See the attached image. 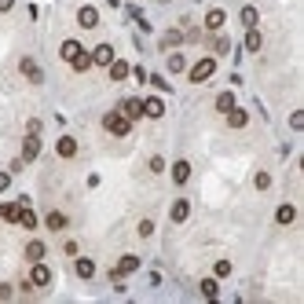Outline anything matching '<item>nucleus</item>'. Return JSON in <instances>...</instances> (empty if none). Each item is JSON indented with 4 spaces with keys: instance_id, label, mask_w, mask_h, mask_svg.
<instances>
[{
    "instance_id": "nucleus-1",
    "label": "nucleus",
    "mask_w": 304,
    "mask_h": 304,
    "mask_svg": "<svg viewBox=\"0 0 304 304\" xmlns=\"http://www.w3.org/2000/svg\"><path fill=\"white\" fill-rule=\"evenodd\" d=\"M103 125H106V132H110V136H128L132 121L121 114V110H114V114H106V117H103Z\"/></svg>"
},
{
    "instance_id": "nucleus-2",
    "label": "nucleus",
    "mask_w": 304,
    "mask_h": 304,
    "mask_svg": "<svg viewBox=\"0 0 304 304\" xmlns=\"http://www.w3.org/2000/svg\"><path fill=\"white\" fill-rule=\"evenodd\" d=\"M212 70H216V59H198V63L191 66V81H205V77H212Z\"/></svg>"
},
{
    "instance_id": "nucleus-3",
    "label": "nucleus",
    "mask_w": 304,
    "mask_h": 304,
    "mask_svg": "<svg viewBox=\"0 0 304 304\" xmlns=\"http://www.w3.org/2000/svg\"><path fill=\"white\" fill-rule=\"evenodd\" d=\"M110 63H114V48L110 44H99L92 52V66H110Z\"/></svg>"
},
{
    "instance_id": "nucleus-4",
    "label": "nucleus",
    "mask_w": 304,
    "mask_h": 304,
    "mask_svg": "<svg viewBox=\"0 0 304 304\" xmlns=\"http://www.w3.org/2000/svg\"><path fill=\"white\" fill-rule=\"evenodd\" d=\"M29 282H33V286H48V282H52V271L44 268L40 260H33V271H29Z\"/></svg>"
},
{
    "instance_id": "nucleus-5",
    "label": "nucleus",
    "mask_w": 304,
    "mask_h": 304,
    "mask_svg": "<svg viewBox=\"0 0 304 304\" xmlns=\"http://www.w3.org/2000/svg\"><path fill=\"white\" fill-rule=\"evenodd\" d=\"M37 154H40V140H37L33 132H29V136H26V143H22V161H33Z\"/></svg>"
},
{
    "instance_id": "nucleus-6",
    "label": "nucleus",
    "mask_w": 304,
    "mask_h": 304,
    "mask_svg": "<svg viewBox=\"0 0 304 304\" xmlns=\"http://www.w3.org/2000/svg\"><path fill=\"white\" fill-rule=\"evenodd\" d=\"M227 125H231V128H246V125H249V114L231 106V110H227Z\"/></svg>"
},
{
    "instance_id": "nucleus-7",
    "label": "nucleus",
    "mask_w": 304,
    "mask_h": 304,
    "mask_svg": "<svg viewBox=\"0 0 304 304\" xmlns=\"http://www.w3.org/2000/svg\"><path fill=\"white\" fill-rule=\"evenodd\" d=\"M55 150H59V158H73V154H77V140H70V136H63V140L55 143Z\"/></svg>"
},
{
    "instance_id": "nucleus-8",
    "label": "nucleus",
    "mask_w": 304,
    "mask_h": 304,
    "mask_svg": "<svg viewBox=\"0 0 304 304\" xmlns=\"http://www.w3.org/2000/svg\"><path fill=\"white\" fill-rule=\"evenodd\" d=\"M22 73H26V77L33 81V84H40V81H44V73H40V66L33 63V59H22Z\"/></svg>"
},
{
    "instance_id": "nucleus-9",
    "label": "nucleus",
    "mask_w": 304,
    "mask_h": 304,
    "mask_svg": "<svg viewBox=\"0 0 304 304\" xmlns=\"http://www.w3.org/2000/svg\"><path fill=\"white\" fill-rule=\"evenodd\" d=\"M121 114H125L128 121H136V117L143 114V103L140 99H125V103H121Z\"/></svg>"
},
{
    "instance_id": "nucleus-10",
    "label": "nucleus",
    "mask_w": 304,
    "mask_h": 304,
    "mask_svg": "<svg viewBox=\"0 0 304 304\" xmlns=\"http://www.w3.org/2000/svg\"><path fill=\"white\" fill-rule=\"evenodd\" d=\"M19 212H22V202H19V205L4 202V205H0V220H8V224H19Z\"/></svg>"
},
{
    "instance_id": "nucleus-11",
    "label": "nucleus",
    "mask_w": 304,
    "mask_h": 304,
    "mask_svg": "<svg viewBox=\"0 0 304 304\" xmlns=\"http://www.w3.org/2000/svg\"><path fill=\"white\" fill-rule=\"evenodd\" d=\"M77 22H81L84 29H92V26L99 22V11H96V8H81V11H77Z\"/></svg>"
},
{
    "instance_id": "nucleus-12",
    "label": "nucleus",
    "mask_w": 304,
    "mask_h": 304,
    "mask_svg": "<svg viewBox=\"0 0 304 304\" xmlns=\"http://www.w3.org/2000/svg\"><path fill=\"white\" fill-rule=\"evenodd\" d=\"M59 55H63L66 63H73V59L81 55V44H77V40H63V48H59Z\"/></svg>"
},
{
    "instance_id": "nucleus-13",
    "label": "nucleus",
    "mask_w": 304,
    "mask_h": 304,
    "mask_svg": "<svg viewBox=\"0 0 304 304\" xmlns=\"http://www.w3.org/2000/svg\"><path fill=\"white\" fill-rule=\"evenodd\" d=\"M136 268H140V260H136V256H121V264H117L114 275H117V279H121V275H132Z\"/></svg>"
},
{
    "instance_id": "nucleus-14",
    "label": "nucleus",
    "mask_w": 304,
    "mask_h": 304,
    "mask_svg": "<svg viewBox=\"0 0 304 304\" xmlns=\"http://www.w3.org/2000/svg\"><path fill=\"white\" fill-rule=\"evenodd\" d=\"M172 180H176V184H187V180H191V165L187 161H176L172 165Z\"/></svg>"
},
{
    "instance_id": "nucleus-15",
    "label": "nucleus",
    "mask_w": 304,
    "mask_h": 304,
    "mask_svg": "<svg viewBox=\"0 0 304 304\" xmlns=\"http://www.w3.org/2000/svg\"><path fill=\"white\" fill-rule=\"evenodd\" d=\"M143 114H147V117H161V114H165V103H161V99H147V103H143Z\"/></svg>"
},
{
    "instance_id": "nucleus-16",
    "label": "nucleus",
    "mask_w": 304,
    "mask_h": 304,
    "mask_svg": "<svg viewBox=\"0 0 304 304\" xmlns=\"http://www.w3.org/2000/svg\"><path fill=\"white\" fill-rule=\"evenodd\" d=\"M26 260L33 264V260H44V242H29L26 246Z\"/></svg>"
},
{
    "instance_id": "nucleus-17",
    "label": "nucleus",
    "mask_w": 304,
    "mask_h": 304,
    "mask_svg": "<svg viewBox=\"0 0 304 304\" xmlns=\"http://www.w3.org/2000/svg\"><path fill=\"white\" fill-rule=\"evenodd\" d=\"M275 220H279V224H293V220H297V209H293V205H279Z\"/></svg>"
},
{
    "instance_id": "nucleus-18",
    "label": "nucleus",
    "mask_w": 304,
    "mask_h": 304,
    "mask_svg": "<svg viewBox=\"0 0 304 304\" xmlns=\"http://www.w3.org/2000/svg\"><path fill=\"white\" fill-rule=\"evenodd\" d=\"M205 26H209V29H220V26H224V11H220V8H212V11L205 15Z\"/></svg>"
},
{
    "instance_id": "nucleus-19",
    "label": "nucleus",
    "mask_w": 304,
    "mask_h": 304,
    "mask_svg": "<svg viewBox=\"0 0 304 304\" xmlns=\"http://www.w3.org/2000/svg\"><path fill=\"white\" fill-rule=\"evenodd\" d=\"M110 77L114 81H125L128 77V63H117V59H114V63H110Z\"/></svg>"
},
{
    "instance_id": "nucleus-20",
    "label": "nucleus",
    "mask_w": 304,
    "mask_h": 304,
    "mask_svg": "<svg viewBox=\"0 0 304 304\" xmlns=\"http://www.w3.org/2000/svg\"><path fill=\"white\" fill-rule=\"evenodd\" d=\"M187 212H191V205H187L184 198H180V202L172 205V220H176V224H184V220H187Z\"/></svg>"
},
{
    "instance_id": "nucleus-21",
    "label": "nucleus",
    "mask_w": 304,
    "mask_h": 304,
    "mask_svg": "<svg viewBox=\"0 0 304 304\" xmlns=\"http://www.w3.org/2000/svg\"><path fill=\"white\" fill-rule=\"evenodd\" d=\"M187 70V59L184 55H169V73H184Z\"/></svg>"
},
{
    "instance_id": "nucleus-22",
    "label": "nucleus",
    "mask_w": 304,
    "mask_h": 304,
    "mask_svg": "<svg viewBox=\"0 0 304 304\" xmlns=\"http://www.w3.org/2000/svg\"><path fill=\"white\" fill-rule=\"evenodd\" d=\"M231 106H235V96H231V92H220V96H216V110H224V114H227Z\"/></svg>"
},
{
    "instance_id": "nucleus-23",
    "label": "nucleus",
    "mask_w": 304,
    "mask_h": 304,
    "mask_svg": "<svg viewBox=\"0 0 304 304\" xmlns=\"http://www.w3.org/2000/svg\"><path fill=\"white\" fill-rule=\"evenodd\" d=\"M48 227H52V231H63V227H66V216H63V212H48Z\"/></svg>"
},
{
    "instance_id": "nucleus-24",
    "label": "nucleus",
    "mask_w": 304,
    "mask_h": 304,
    "mask_svg": "<svg viewBox=\"0 0 304 304\" xmlns=\"http://www.w3.org/2000/svg\"><path fill=\"white\" fill-rule=\"evenodd\" d=\"M260 44H264V37L256 33V29H249V33H246V48H249V52H256Z\"/></svg>"
},
{
    "instance_id": "nucleus-25",
    "label": "nucleus",
    "mask_w": 304,
    "mask_h": 304,
    "mask_svg": "<svg viewBox=\"0 0 304 304\" xmlns=\"http://www.w3.org/2000/svg\"><path fill=\"white\" fill-rule=\"evenodd\" d=\"M77 275H81V279H92V275H96V264H92V260H77Z\"/></svg>"
},
{
    "instance_id": "nucleus-26",
    "label": "nucleus",
    "mask_w": 304,
    "mask_h": 304,
    "mask_svg": "<svg viewBox=\"0 0 304 304\" xmlns=\"http://www.w3.org/2000/svg\"><path fill=\"white\" fill-rule=\"evenodd\" d=\"M242 26H246V29L256 26V8H242Z\"/></svg>"
},
{
    "instance_id": "nucleus-27",
    "label": "nucleus",
    "mask_w": 304,
    "mask_h": 304,
    "mask_svg": "<svg viewBox=\"0 0 304 304\" xmlns=\"http://www.w3.org/2000/svg\"><path fill=\"white\" fill-rule=\"evenodd\" d=\"M88 66H92V55H84V52H81L77 59H73V70H77V73H84Z\"/></svg>"
},
{
    "instance_id": "nucleus-28",
    "label": "nucleus",
    "mask_w": 304,
    "mask_h": 304,
    "mask_svg": "<svg viewBox=\"0 0 304 304\" xmlns=\"http://www.w3.org/2000/svg\"><path fill=\"white\" fill-rule=\"evenodd\" d=\"M180 40H184V33H176V29H172V33H165V40H161V44H165V48H176Z\"/></svg>"
},
{
    "instance_id": "nucleus-29",
    "label": "nucleus",
    "mask_w": 304,
    "mask_h": 304,
    "mask_svg": "<svg viewBox=\"0 0 304 304\" xmlns=\"http://www.w3.org/2000/svg\"><path fill=\"white\" fill-rule=\"evenodd\" d=\"M271 187V176L268 172H256V191H268Z\"/></svg>"
},
{
    "instance_id": "nucleus-30",
    "label": "nucleus",
    "mask_w": 304,
    "mask_h": 304,
    "mask_svg": "<svg viewBox=\"0 0 304 304\" xmlns=\"http://www.w3.org/2000/svg\"><path fill=\"white\" fill-rule=\"evenodd\" d=\"M202 293H205V297H216V279H205V282H202Z\"/></svg>"
},
{
    "instance_id": "nucleus-31",
    "label": "nucleus",
    "mask_w": 304,
    "mask_h": 304,
    "mask_svg": "<svg viewBox=\"0 0 304 304\" xmlns=\"http://www.w3.org/2000/svg\"><path fill=\"white\" fill-rule=\"evenodd\" d=\"M140 235H143V238L154 235V220H140Z\"/></svg>"
},
{
    "instance_id": "nucleus-32",
    "label": "nucleus",
    "mask_w": 304,
    "mask_h": 304,
    "mask_svg": "<svg viewBox=\"0 0 304 304\" xmlns=\"http://www.w3.org/2000/svg\"><path fill=\"white\" fill-rule=\"evenodd\" d=\"M212 271H216V279H224V275H231V264H227V260H220Z\"/></svg>"
},
{
    "instance_id": "nucleus-33",
    "label": "nucleus",
    "mask_w": 304,
    "mask_h": 304,
    "mask_svg": "<svg viewBox=\"0 0 304 304\" xmlns=\"http://www.w3.org/2000/svg\"><path fill=\"white\" fill-rule=\"evenodd\" d=\"M212 52L224 55V52H227V37H216V40H212Z\"/></svg>"
},
{
    "instance_id": "nucleus-34",
    "label": "nucleus",
    "mask_w": 304,
    "mask_h": 304,
    "mask_svg": "<svg viewBox=\"0 0 304 304\" xmlns=\"http://www.w3.org/2000/svg\"><path fill=\"white\" fill-rule=\"evenodd\" d=\"M290 128H297V132H300V128H304V114H300V110H297V114H293V117H290Z\"/></svg>"
},
{
    "instance_id": "nucleus-35",
    "label": "nucleus",
    "mask_w": 304,
    "mask_h": 304,
    "mask_svg": "<svg viewBox=\"0 0 304 304\" xmlns=\"http://www.w3.org/2000/svg\"><path fill=\"white\" fill-rule=\"evenodd\" d=\"M11 187V172H0V191H8Z\"/></svg>"
},
{
    "instance_id": "nucleus-36",
    "label": "nucleus",
    "mask_w": 304,
    "mask_h": 304,
    "mask_svg": "<svg viewBox=\"0 0 304 304\" xmlns=\"http://www.w3.org/2000/svg\"><path fill=\"white\" fill-rule=\"evenodd\" d=\"M15 8V0H0V11H11Z\"/></svg>"
}]
</instances>
